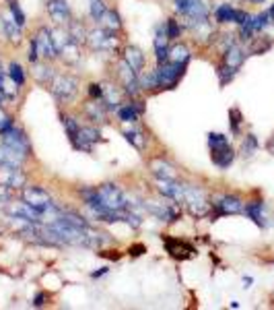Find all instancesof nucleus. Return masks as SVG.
<instances>
[{
  "mask_svg": "<svg viewBox=\"0 0 274 310\" xmlns=\"http://www.w3.org/2000/svg\"><path fill=\"white\" fill-rule=\"evenodd\" d=\"M208 145H210V155H212V162L219 166V168H229L235 159V151L231 149L227 136L221 133H210L208 134Z\"/></svg>",
  "mask_w": 274,
  "mask_h": 310,
  "instance_id": "obj_1",
  "label": "nucleus"
},
{
  "mask_svg": "<svg viewBox=\"0 0 274 310\" xmlns=\"http://www.w3.org/2000/svg\"><path fill=\"white\" fill-rule=\"evenodd\" d=\"M50 89L56 99L70 101L78 91V81L70 75H54V79L50 81Z\"/></svg>",
  "mask_w": 274,
  "mask_h": 310,
  "instance_id": "obj_2",
  "label": "nucleus"
},
{
  "mask_svg": "<svg viewBox=\"0 0 274 310\" xmlns=\"http://www.w3.org/2000/svg\"><path fill=\"white\" fill-rule=\"evenodd\" d=\"M144 211L146 213H151L155 215L157 220H161V221H175L177 217H179V203L173 201V199H169L167 203H159V201H146L144 203Z\"/></svg>",
  "mask_w": 274,
  "mask_h": 310,
  "instance_id": "obj_3",
  "label": "nucleus"
},
{
  "mask_svg": "<svg viewBox=\"0 0 274 310\" xmlns=\"http://www.w3.org/2000/svg\"><path fill=\"white\" fill-rule=\"evenodd\" d=\"M184 203L188 205V211L190 215L194 217H206L210 213V203L206 201V197H204V192L196 186H186V199Z\"/></svg>",
  "mask_w": 274,
  "mask_h": 310,
  "instance_id": "obj_4",
  "label": "nucleus"
},
{
  "mask_svg": "<svg viewBox=\"0 0 274 310\" xmlns=\"http://www.w3.org/2000/svg\"><path fill=\"white\" fill-rule=\"evenodd\" d=\"M99 192V201L101 205L105 207V209H111V211H122V209H126L128 203H126V197L122 194V190L118 186H113V184H103V186H99L97 188Z\"/></svg>",
  "mask_w": 274,
  "mask_h": 310,
  "instance_id": "obj_5",
  "label": "nucleus"
},
{
  "mask_svg": "<svg viewBox=\"0 0 274 310\" xmlns=\"http://www.w3.org/2000/svg\"><path fill=\"white\" fill-rule=\"evenodd\" d=\"M6 213L10 217H15V220H23L27 223H41L43 221V213L37 211L35 207H31L29 203H10L6 207Z\"/></svg>",
  "mask_w": 274,
  "mask_h": 310,
  "instance_id": "obj_6",
  "label": "nucleus"
},
{
  "mask_svg": "<svg viewBox=\"0 0 274 310\" xmlns=\"http://www.w3.org/2000/svg\"><path fill=\"white\" fill-rule=\"evenodd\" d=\"M184 68H186V64H177V62H169V60H165L163 64H159V68H157L159 87H173L179 81Z\"/></svg>",
  "mask_w": 274,
  "mask_h": 310,
  "instance_id": "obj_7",
  "label": "nucleus"
},
{
  "mask_svg": "<svg viewBox=\"0 0 274 310\" xmlns=\"http://www.w3.org/2000/svg\"><path fill=\"white\" fill-rule=\"evenodd\" d=\"M87 44L91 50H113L118 45V38L109 29H95L87 36Z\"/></svg>",
  "mask_w": 274,
  "mask_h": 310,
  "instance_id": "obj_8",
  "label": "nucleus"
},
{
  "mask_svg": "<svg viewBox=\"0 0 274 310\" xmlns=\"http://www.w3.org/2000/svg\"><path fill=\"white\" fill-rule=\"evenodd\" d=\"M23 201L29 203L31 207H35V209L41 211V213H45L54 205L52 199H50V194L45 192L43 188H39V186H27L25 190H23Z\"/></svg>",
  "mask_w": 274,
  "mask_h": 310,
  "instance_id": "obj_9",
  "label": "nucleus"
},
{
  "mask_svg": "<svg viewBox=\"0 0 274 310\" xmlns=\"http://www.w3.org/2000/svg\"><path fill=\"white\" fill-rule=\"evenodd\" d=\"M25 174H23L21 166H0V184L15 190L25 186Z\"/></svg>",
  "mask_w": 274,
  "mask_h": 310,
  "instance_id": "obj_10",
  "label": "nucleus"
},
{
  "mask_svg": "<svg viewBox=\"0 0 274 310\" xmlns=\"http://www.w3.org/2000/svg\"><path fill=\"white\" fill-rule=\"evenodd\" d=\"M157 190L167 199H173L177 203H184L186 199V184H179V182L169 180V178H157Z\"/></svg>",
  "mask_w": 274,
  "mask_h": 310,
  "instance_id": "obj_11",
  "label": "nucleus"
},
{
  "mask_svg": "<svg viewBox=\"0 0 274 310\" xmlns=\"http://www.w3.org/2000/svg\"><path fill=\"white\" fill-rule=\"evenodd\" d=\"M35 44H37V50H39V56L45 60H52L56 56H60L58 50L54 45V40H52V31L48 27H41L35 36Z\"/></svg>",
  "mask_w": 274,
  "mask_h": 310,
  "instance_id": "obj_12",
  "label": "nucleus"
},
{
  "mask_svg": "<svg viewBox=\"0 0 274 310\" xmlns=\"http://www.w3.org/2000/svg\"><path fill=\"white\" fill-rule=\"evenodd\" d=\"M214 209L219 211V215H235V213H241L245 207H243L241 199L233 197V194H223V197H216Z\"/></svg>",
  "mask_w": 274,
  "mask_h": 310,
  "instance_id": "obj_13",
  "label": "nucleus"
},
{
  "mask_svg": "<svg viewBox=\"0 0 274 310\" xmlns=\"http://www.w3.org/2000/svg\"><path fill=\"white\" fill-rule=\"evenodd\" d=\"M2 145H8V147H13V149H17V151H21V153H29V139L25 136V133L23 131H19V129H8L4 134H2Z\"/></svg>",
  "mask_w": 274,
  "mask_h": 310,
  "instance_id": "obj_14",
  "label": "nucleus"
},
{
  "mask_svg": "<svg viewBox=\"0 0 274 310\" xmlns=\"http://www.w3.org/2000/svg\"><path fill=\"white\" fill-rule=\"evenodd\" d=\"M120 77H122V83H124V89H126V93L130 95H136L138 93V79H136V71L126 62V60H122L120 62Z\"/></svg>",
  "mask_w": 274,
  "mask_h": 310,
  "instance_id": "obj_15",
  "label": "nucleus"
},
{
  "mask_svg": "<svg viewBox=\"0 0 274 310\" xmlns=\"http://www.w3.org/2000/svg\"><path fill=\"white\" fill-rule=\"evenodd\" d=\"M48 13H50V17H52V21L56 23V25L70 23V8H68L66 0H50Z\"/></svg>",
  "mask_w": 274,
  "mask_h": 310,
  "instance_id": "obj_16",
  "label": "nucleus"
},
{
  "mask_svg": "<svg viewBox=\"0 0 274 310\" xmlns=\"http://www.w3.org/2000/svg\"><path fill=\"white\" fill-rule=\"evenodd\" d=\"M25 153L17 151V149L8 145H0V166H21L25 162Z\"/></svg>",
  "mask_w": 274,
  "mask_h": 310,
  "instance_id": "obj_17",
  "label": "nucleus"
},
{
  "mask_svg": "<svg viewBox=\"0 0 274 310\" xmlns=\"http://www.w3.org/2000/svg\"><path fill=\"white\" fill-rule=\"evenodd\" d=\"M99 131L97 129H81L78 131V136L74 141L76 149H83V151H91V145L99 141Z\"/></svg>",
  "mask_w": 274,
  "mask_h": 310,
  "instance_id": "obj_18",
  "label": "nucleus"
},
{
  "mask_svg": "<svg viewBox=\"0 0 274 310\" xmlns=\"http://www.w3.org/2000/svg\"><path fill=\"white\" fill-rule=\"evenodd\" d=\"M165 246H167V252L171 257H175V259H190L194 255V248L188 246L186 242H179V240H171L167 238L165 240Z\"/></svg>",
  "mask_w": 274,
  "mask_h": 310,
  "instance_id": "obj_19",
  "label": "nucleus"
},
{
  "mask_svg": "<svg viewBox=\"0 0 274 310\" xmlns=\"http://www.w3.org/2000/svg\"><path fill=\"white\" fill-rule=\"evenodd\" d=\"M151 172L157 176V178H169V180H173L175 178V170H173V166L171 164H167L165 159H161V157H157V159H151Z\"/></svg>",
  "mask_w": 274,
  "mask_h": 310,
  "instance_id": "obj_20",
  "label": "nucleus"
},
{
  "mask_svg": "<svg viewBox=\"0 0 274 310\" xmlns=\"http://www.w3.org/2000/svg\"><path fill=\"white\" fill-rule=\"evenodd\" d=\"M208 13H210V6L206 0H190V6L184 15L188 19H208Z\"/></svg>",
  "mask_w": 274,
  "mask_h": 310,
  "instance_id": "obj_21",
  "label": "nucleus"
},
{
  "mask_svg": "<svg viewBox=\"0 0 274 310\" xmlns=\"http://www.w3.org/2000/svg\"><path fill=\"white\" fill-rule=\"evenodd\" d=\"M0 25H2V29H4V33H6V38H8L10 42H19V40H21V36H23V27L17 25V21H15L13 17L2 15V17H0Z\"/></svg>",
  "mask_w": 274,
  "mask_h": 310,
  "instance_id": "obj_22",
  "label": "nucleus"
},
{
  "mask_svg": "<svg viewBox=\"0 0 274 310\" xmlns=\"http://www.w3.org/2000/svg\"><path fill=\"white\" fill-rule=\"evenodd\" d=\"M243 58H245V54H243V50L239 48V45H229V48L225 50V62L223 64H227L229 68H233V71H237L239 66L243 64Z\"/></svg>",
  "mask_w": 274,
  "mask_h": 310,
  "instance_id": "obj_23",
  "label": "nucleus"
},
{
  "mask_svg": "<svg viewBox=\"0 0 274 310\" xmlns=\"http://www.w3.org/2000/svg\"><path fill=\"white\" fill-rule=\"evenodd\" d=\"M101 87H103V97H101V101H105L107 110H118L120 108V99H122L120 91L113 85H109V83H103Z\"/></svg>",
  "mask_w": 274,
  "mask_h": 310,
  "instance_id": "obj_24",
  "label": "nucleus"
},
{
  "mask_svg": "<svg viewBox=\"0 0 274 310\" xmlns=\"http://www.w3.org/2000/svg\"><path fill=\"white\" fill-rule=\"evenodd\" d=\"M124 60H126L134 71H140L144 66V54L136 48V45H128V48L124 50Z\"/></svg>",
  "mask_w": 274,
  "mask_h": 310,
  "instance_id": "obj_25",
  "label": "nucleus"
},
{
  "mask_svg": "<svg viewBox=\"0 0 274 310\" xmlns=\"http://www.w3.org/2000/svg\"><path fill=\"white\" fill-rule=\"evenodd\" d=\"M68 36H70V40L74 42V44H87V29H85V25L81 21H70L68 23Z\"/></svg>",
  "mask_w": 274,
  "mask_h": 310,
  "instance_id": "obj_26",
  "label": "nucleus"
},
{
  "mask_svg": "<svg viewBox=\"0 0 274 310\" xmlns=\"http://www.w3.org/2000/svg\"><path fill=\"white\" fill-rule=\"evenodd\" d=\"M167 60H169V62H177V64H186V62L190 60V50H188V45H184V44L173 45V48L169 50Z\"/></svg>",
  "mask_w": 274,
  "mask_h": 310,
  "instance_id": "obj_27",
  "label": "nucleus"
},
{
  "mask_svg": "<svg viewBox=\"0 0 274 310\" xmlns=\"http://www.w3.org/2000/svg\"><path fill=\"white\" fill-rule=\"evenodd\" d=\"M101 25L103 29H109V31H118L122 27V21H120V15L116 10H105V15L101 17Z\"/></svg>",
  "mask_w": 274,
  "mask_h": 310,
  "instance_id": "obj_28",
  "label": "nucleus"
},
{
  "mask_svg": "<svg viewBox=\"0 0 274 310\" xmlns=\"http://www.w3.org/2000/svg\"><path fill=\"white\" fill-rule=\"evenodd\" d=\"M0 89H2L6 99H13L17 95V83L10 77H4L2 73H0Z\"/></svg>",
  "mask_w": 274,
  "mask_h": 310,
  "instance_id": "obj_29",
  "label": "nucleus"
},
{
  "mask_svg": "<svg viewBox=\"0 0 274 310\" xmlns=\"http://www.w3.org/2000/svg\"><path fill=\"white\" fill-rule=\"evenodd\" d=\"M262 211H264V203L262 201H254V203H249L245 207V213L252 217L258 225H264V221H262Z\"/></svg>",
  "mask_w": 274,
  "mask_h": 310,
  "instance_id": "obj_30",
  "label": "nucleus"
},
{
  "mask_svg": "<svg viewBox=\"0 0 274 310\" xmlns=\"http://www.w3.org/2000/svg\"><path fill=\"white\" fill-rule=\"evenodd\" d=\"M33 77L37 79L39 83H43V85H48L52 79H54V71L50 66H45V64H35V71H33Z\"/></svg>",
  "mask_w": 274,
  "mask_h": 310,
  "instance_id": "obj_31",
  "label": "nucleus"
},
{
  "mask_svg": "<svg viewBox=\"0 0 274 310\" xmlns=\"http://www.w3.org/2000/svg\"><path fill=\"white\" fill-rule=\"evenodd\" d=\"M124 136H126V141H128V143H132L136 149H138V151H142L144 145H146V139L142 136V133H140V131H134V129L124 131Z\"/></svg>",
  "mask_w": 274,
  "mask_h": 310,
  "instance_id": "obj_32",
  "label": "nucleus"
},
{
  "mask_svg": "<svg viewBox=\"0 0 274 310\" xmlns=\"http://www.w3.org/2000/svg\"><path fill=\"white\" fill-rule=\"evenodd\" d=\"M62 124H64V129H66L68 139H70L72 145H74L76 136H78V131H81V126H78V122L74 118H70V116H62Z\"/></svg>",
  "mask_w": 274,
  "mask_h": 310,
  "instance_id": "obj_33",
  "label": "nucleus"
},
{
  "mask_svg": "<svg viewBox=\"0 0 274 310\" xmlns=\"http://www.w3.org/2000/svg\"><path fill=\"white\" fill-rule=\"evenodd\" d=\"M87 112H89V116L93 118V120H105V112H107V106H105V101L103 103H87Z\"/></svg>",
  "mask_w": 274,
  "mask_h": 310,
  "instance_id": "obj_34",
  "label": "nucleus"
},
{
  "mask_svg": "<svg viewBox=\"0 0 274 310\" xmlns=\"http://www.w3.org/2000/svg\"><path fill=\"white\" fill-rule=\"evenodd\" d=\"M233 15H235V8L229 6V4H221L219 8L214 10V19L219 23H229L233 21Z\"/></svg>",
  "mask_w": 274,
  "mask_h": 310,
  "instance_id": "obj_35",
  "label": "nucleus"
},
{
  "mask_svg": "<svg viewBox=\"0 0 274 310\" xmlns=\"http://www.w3.org/2000/svg\"><path fill=\"white\" fill-rule=\"evenodd\" d=\"M118 116L124 122H136V120H138V110H136L132 103H128V106L118 108Z\"/></svg>",
  "mask_w": 274,
  "mask_h": 310,
  "instance_id": "obj_36",
  "label": "nucleus"
},
{
  "mask_svg": "<svg viewBox=\"0 0 274 310\" xmlns=\"http://www.w3.org/2000/svg\"><path fill=\"white\" fill-rule=\"evenodd\" d=\"M52 40H54L56 50H58V54H60V50L70 42V36H68V31H64V29H56V31H52Z\"/></svg>",
  "mask_w": 274,
  "mask_h": 310,
  "instance_id": "obj_37",
  "label": "nucleus"
},
{
  "mask_svg": "<svg viewBox=\"0 0 274 310\" xmlns=\"http://www.w3.org/2000/svg\"><path fill=\"white\" fill-rule=\"evenodd\" d=\"M138 83L142 89H155L159 87V77H157V71H151V73H144L140 79H138Z\"/></svg>",
  "mask_w": 274,
  "mask_h": 310,
  "instance_id": "obj_38",
  "label": "nucleus"
},
{
  "mask_svg": "<svg viewBox=\"0 0 274 310\" xmlns=\"http://www.w3.org/2000/svg\"><path fill=\"white\" fill-rule=\"evenodd\" d=\"M76 48H78V44H74V42L70 40V42H68V44L64 45V48L60 50V54L64 56V58H66L68 62H76V60H78V54H76Z\"/></svg>",
  "mask_w": 274,
  "mask_h": 310,
  "instance_id": "obj_39",
  "label": "nucleus"
},
{
  "mask_svg": "<svg viewBox=\"0 0 274 310\" xmlns=\"http://www.w3.org/2000/svg\"><path fill=\"white\" fill-rule=\"evenodd\" d=\"M89 6H91V17H93L95 21H101V17L105 15V4H103V0H89Z\"/></svg>",
  "mask_w": 274,
  "mask_h": 310,
  "instance_id": "obj_40",
  "label": "nucleus"
},
{
  "mask_svg": "<svg viewBox=\"0 0 274 310\" xmlns=\"http://www.w3.org/2000/svg\"><path fill=\"white\" fill-rule=\"evenodd\" d=\"M8 77L13 79L17 85L25 83V75H23V68H21V64H17V62H10V66H8Z\"/></svg>",
  "mask_w": 274,
  "mask_h": 310,
  "instance_id": "obj_41",
  "label": "nucleus"
},
{
  "mask_svg": "<svg viewBox=\"0 0 274 310\" xmlns=\"http://www.w3.org/2000/svg\"><path fill=\"white\" fill-rule=\"evenodd\" d=\"M256 147H258L256 136H254V134H247V136H245V141H243V147H241L243 157H252L254 151H256Z\"/></svg>",
  "mask_w": 274,
  "mask_h": 310,
  "instance_id": "obj_42",
  "label": "nucleus"
},
{
  "mask_svg": "<svg viewBox=\"0 0 274 310\" xmlns=\"http://www.w3.org/2000/svg\"><path fill=\"white\" fill-rule=\"evenodd\" d=\"M8 10H10V15H13V19L17 21V25H25V13H23V10H21V6L15 2V0H13V2H10V6H8Z\"/></svg>",
  "mask_w": 274,
  "mask_h": 310,
  "instance_id": "obj_43",
  "label": "nucleus"
},
{
  "mask_svg": "<svg viewBox=\"0 0 274 310\" xmlns=\"http://www.w3.org/2000/svg\"><path fill=\"white\" fill-rule=\"evenodd\" d=\"M179 25H177V21H173V19H169L167 23H165V33H167V40H175V38H179Z\"/></svg>",
  "mask_w": 274,
  "mask_h": 310,
  "instance_id": "obj_44",
  "label": "nucleus"
},
{
  "mask_svg": "<svg viewBox=\"0 0 274 310\" xmlns=\"http://www.w3.org/2000/svg\"><path fill=\"white\" fill-rule=\"evenodd\" d=\"M237 71H233V68H229V66H227V64H223L221 68H219V77H221V83L225 85L227 81H231V79H233V75H235Z\"/></svg>",
  "mask_w": 274,
  "mask_h": 310,
  "instance_id": "obj_45",
  "label": "nucleus"
},
{
  "mask_svg": "<svg viewBox=\"0 0 274 310\" xmlns=\"http://www.w3.org/2000/svg\"><path fill=\"white\" fill-rule=\"evenodd\" d=\"M8 129H13V120H10L2 110H0V134H4Z\"/></svg>",
  "mask_w": 274,
  "mask_h": 310,
  "instance_id": "obj_46",
  "label": "nucleus"
},
{
  "mask_svg": "<svg viewBox=\"0 0 274 310\" xmlns=\"http://www.w3.org/2000/svg\"><path fill=\"white\" fill-rule=\"evenodd\" d=\"M229 116H231V129H233V133H239V122H241V114H239V110H231V112H229Z\"/></svg>",
  "mask_w": 274,
  "mask_h": 310,
  "instance_id": "obj_47",
  "label": "nucleus"
},
{
  "mask_svg": "<svg viewBox=\"0 0 274 310\" xmlns=\"http://www.w3.org/2000/svg\"><path fill=\"white\" fill-rule=\"evenodd\" d=\"M27 58H29V62H33V64H35V62H37V58H39V50H37L35 40H33V42H31V45H29V54H27Z\"/></svg>",
  "mask_w": 274,
  "mask_h": 310,
  "instance_id": "obj_48",
  "label": "nucleus"
},
{
  "mask_svg": "<svg viewBox=\"0 0 274 310\" xmlns=\"http://www.w3.org/2000/svg\"><path fill=\"white\" fill-rule=\"evenodd\" d=\"M89 93H91V97H97V99H101V97H103V87H101V85H97V83H91L89 85Z\"/></svg>",
  "mask_w": 274,
  "mask_h": 310,
  "instance_id": "obj_49",
  "label": "nucleus"
},
{
  "mask_svg": "<svg viewBox=\"0 0 274 310\" xmlns=\"http://www.w3.org/2000/svg\"><path fill=\"white\" fill-rule=\"evenodd\" d=\"M8 201H10V188H6V186L0 184V209H2V207H6Z\"/></svg>",
  "mask_w": 274,
  "mask_h": 310,
  "instance_id": "obj_50",
  "label": "nucleus"
},
{
  "mask_svg": "<svg viewBox=\"0 0 274 310\" xmlns=\"http://www.w3.org/2000/svg\"><path fill=\"white\" fill-rule=\"evenodd\" d=\"M249 19V15L245 13V10H235L233 15V23H237V25H243V23Z\"/></svg>",
  "mask_w": 274,
  "mask_h": 310,
  "instance_id": "obj_51",
  "label": "nucleus"
},
{
  "mask_svg": "<svg viewBox=\"0 0 274 310\" xmlns=\"http://www.w3.org/2000/svg\"><path fill=\"white\" fill-rule=\"evenodd\" d=\"M188 6H190V0H175V8L179 10L181 15H184L186 10H188Z\"/></svg>",
  "mask_w": 274,
  "mask_h": 310,
  "instance_id": "obj_52",
  "label": "nucleus"
},
{
  "mask_svg": "<svg viewBox=\"0 0 274 310\" xmlns=\"http://www.w3.org/2000/svg\"><path fill=\"white\" fill-rule=\"evenodd\" d=\"M142 250H144V246H134L130 252H132V255L134 257H138V255H142Z\"/></svg>",
  "mask_w": 274,
  "mask_h": 310,
  "instance_id": "obj_53",
  "label": "nucleus"
},
{
  "mask_svg": "<svg viewBox=\"0 0 274 310\" xmlns=\"http://www.w3.org/2000/svg\"><path fill=\"white\" fill-rule=\"evenodd\" d=\"M43 304V294H39L37 298H35V306H41Z\"/></svg>",
  "mask_w": 274,
  "mask_h": 310,
  "instance_id": "obj_54",
  "label": "nucleus"
},
{
  "mask_svg": "<svg viewBox=\"0 0 274 310\" xmlns=\"http://www.w3.org/2000/svg\"><path fill=\"white\" fill-rule=\"evenodd\" d=\"M105 271H107V269H101V271H95V273H93V277H101V275H103Z\"/></svg>",
  "mask_w": 274,
  "mask_h": 310,
  "instance_id": "obj_55",
  "label": "nucleus"
},
{
  "mask_svg": "<svg viewBox=\"0 0 274 310\" xmlns=\"http://www.w3.org/2000/svg\"><path fill=\"white\" fill-rule=\"evenodd\" d=\"M268 147H270V151H272V153H274V139H272V141H270V145H268Z\"/></svg>",
  "mask_w": 274,
  "mask_h": 310,
  "instance_id": "obj_56",
  "label": "nucleus"
},
{
  "mask_svg": "<svg viewBox=\"0 0 274 310\" xmlns=\"http://www.w3.org/2000/svg\"><path fill=\"white\" fill-rule=\"evenodd\" d=\"M268 13H270V17H274V4H272V8L268 10Z\"/></svg>",
  "mask_w": 274,
  "mask_h": 310,
  "instance_id": "obj_57",
  "label": "nucleus"
},
{
  "mask_svg": "<svg viewBox=\"0 0 274 310\" xmlns=\"http://www.w3.org/2000/svg\"><path fill=\"white\" fill-rule=\"evenodd\" d=\"M254 2H262V0H254Z\"/></svg>",
  "mask_w": 274,
  "mask_h": 310,
  "instance_id": "obj_58",
  "label": "nucleus"
},
{
  "mask_svg": "<svg viewBox=\"0 0 274 310\" xmlns=\"http://www.w3.org/2000/svg\"><path fill=\"white\" fill-rule=\"evenodd\" d=\"M0 71H2V68H0Z\"/></svg>",
  "mask_w": 274,
  "mask_h": 310,
  "instance_id": "obj_59",
  "label": "nucleus"
},
{
  "mask_svg": "<svg viewBox=\"0 0 274 310\" xmlns=\"http://www.w3.org/2000/svg\"><path fill=\"white\" fill-rule=\"evenodd\" d=\"M48 2H50V0H48Z\"/></svg>",
  "mask_w": 274,
  "mask_h": 310,
  "instance_id": "obj_60",
  "label": "nucleus"
}]
</instances>
